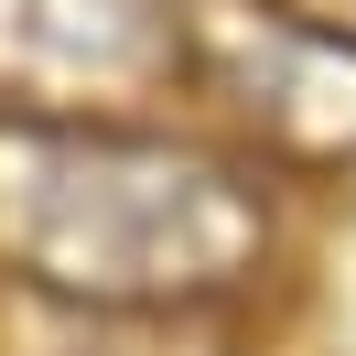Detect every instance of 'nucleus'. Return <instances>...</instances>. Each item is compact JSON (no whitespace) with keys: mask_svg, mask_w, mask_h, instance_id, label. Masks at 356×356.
<instances>
[{"mask_svg":"<svg viewBox=\"0 0 356 356\" xmlns=\"http://www.w3.org/2000/svg\"><path fill=\"white\" fill-rule=\"evenodd\" d=\"M184 33L162 0H0V87H108L173 65Z\"/></svg>","mask_w":356,"mask_h":356,"instance_id":"2","label":"nucleus"},{"mask_svg":"<svg viewBox=\"0 0 356 356\" xmlns=\"http://www.w3.org/2000/svg\"><path fill=\"white\" fill-rule=\"evenodd\" d=\"M270 238L238 162L152 130L0 108V259L65 302H195Z\"/></svg>","mask_w":356,"mask_h":356,"instance_id":"1","label":"nucleus"}]
</instances>
